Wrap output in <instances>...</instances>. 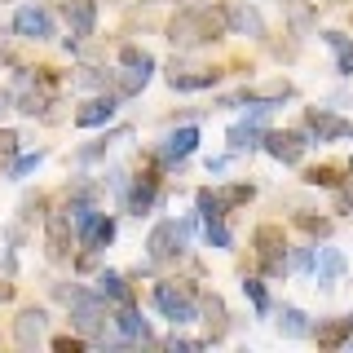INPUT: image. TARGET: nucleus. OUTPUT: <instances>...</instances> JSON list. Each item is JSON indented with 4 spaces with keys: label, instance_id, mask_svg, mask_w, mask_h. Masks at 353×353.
<instances>
[{
    "label": "nucleus",
    "instance_id": "nucleus-29",
    "mask_svg": "<svg viewBox=\"0 0 353 353\" xmlns=\"http://www.w3.org/2000/svg\"><path fill=\"white\" fill-rule=\"evenodd\" d=\"M44 163V150H36V154H18V159H9V176H27V172H36Z\"/></svg>",
    "mask_w": 353,
    "mask_h": 353
},
{
    "label": "nucleus",
    "instance_id": "nucleus-21",
    "mask_svg": "<svg viewBox=\"0 0 353 353\" xmlns=\"http://www.w3.org/2000/svg\"><path fill=\"white\" fill-rule=\"evenodd\" d=\"M216 80H221V71H199V75H181V71H176V66L168 71V84H172V88H181V93H194V88H212Z\"/></svg>",
    "mask_w": 353,
    "mask_h": 353
},
{
    "label": "nucleus",
    "instance_id": "nucleus-40",
    "mask_svg": "<svg viewBox=\"0 0 353 353\" xmlns=\"http://www.w3.org/2000/svg\"><path fill=\"white\" fill-rule=\"evenodd\" d=\"M292 265H296V270H314V252H296V256H292Z\"/></svg>",
    "mask_w": 353,
    "mask_h": 353
},
{
    "label": "nucleus",
    "instance_id": "nucleus-10",
    "mask_svg": "<svg viewBox=\"0 0 353 353\" xmlns=\"http://www.w3.org/2000/svg\"><path fill=\"white\" fill-rule=\"evenodd\" d=\"M44 331H49V314H44V309H22L14 318V340L22 349H36L44 340Z\"/></svg>",
    "mask_w": 353,
    "mask_h": 353
},
{
    "label": "nucleus",
    "instance_id": "nucleus-18",
    "mask_svg": "<svg viewBox=\"0 0 353 353\" xmlns=\"http://www.w3.org/2000/svg\"><path fill=\"white\" fill-rule=\"evenodd\" d=\"M230 150H234V154H243V150H261V141H265V132H261V124H252V119H248V124H234V128H230Z\"/></svg>",
    "mask_w": 353,
    "mask_h": 353
},
{
    "label": "nucleus",
    "instance_id": "nucleus-13",
    "mask_svg": "<svg viewBox=\"0 0 353 353\" xmlns=\"http://www.w3.org/2000/svg\"><path fill=\"white\" fill-rule=\"evenodd\" d=\"M115 102H119L115 93H106V97H93V102H84L80 110H75V124H80V128H102L106 119L115 115Z\"/></svg>",
    "mask_w": 353,
    "mask_h": 353
},
{
    "label": "nucleus",
    "instance_id": "nucleus-32",
    "mask_svg": "<svg viewBox=\"0 0 353 353\" xmlns=\"http://www.w3.org/2000/svg\"><path fill=\"white\" fill-rule=\"evenodd\" d=\"M296 221H301V230H309V234H318V239L331 234V221H327V216H309V212H301Z\"/></svg>",
    "mask_w": 353,
    "mask_h": 353
},
{
    "label": "nucleus",
    "instance_id": "nucleus-11",
    "mask_svg": "<svg viewBox=\"0 0 353 353\" xmlns=\"http://www.w3.org/2000/svg\"><path fill=\"white\" fill-rule=\"evenodd\" d=\"M66 27H71V40H84V36H93V27H97V5L93 0H66Z\"/></svg>",
    "mask_w": 353,
    "mask_h": 353
},
{
    "label": "nucleus",
    "instance_id": "nucleus-17",
    "mask_svg": "<svg viewBox=\"0 0 353 353\" xmlns=\"http://www.w3.org/2000/svg\"><path fill=\"white\" fill-rule=\"evenodd\" d=\"M154 194H159V181L154 176H137V185L128 190V212L132 216H146L154 208Z\"/></svg>",
    "mask_w": 353,
    "mask_h": 353
},
{
    "label": "nucleus",
    "instance_id": "nucleus-8",
    "mask_svg": "<svg viewBox=\"0 0 353 353\" xmlns=\"http://www.w3.org/2000/svg\"><path fill=\"white\" fill-rule=\"evenodd\" d=\"M14 36H22V40H49L53 36V14L40 9V5L18 9V14H14Z\"/></svg>",
    "mask_w": 353,
    "mask_h": 353
},
{
    "label": "nucleus",
    "instance_id": "nucleus-12",
    "mask_svg": "<svg viewBox=\"0 0 353 353\" xmlns=\"http://www.w3.org/2000/svg\"><path fill=\"white\" fill-rule=\"evenodd\" d=\"M49 256L53 261L71 256V212H49Z\"/></svg>",
    "mask_w": 353,
    "mask_h": 353
},
{
    "label": "nucleus",
    "instance_id": "nucleus-5",
    "mask_svg": "<svg viewBox=\"0 0 353 353\" xmlns=\"http://www.w3.org/2000/svg\"><path fill=\"white\" fill-rule=\"evenodd\" d=\"M256 252H261L265 274H270V279H283L287 274V243H283L279 225H261L256 230Z\"/></svg>",
    "mask_w": 353,
    "mask_h": 353
},
{
    "label": "nucleus",
    "instance_id": "nucleus-7",
    "mask_svg": "<svg viewBox=\"0 0 353 353\" xmlns=\"http://www.w3.org/2000/svg\"><path fill=\"white\" fill-rule=\"evenodd\" d=\"M305 132H296V128H283V132H265V141H261V150H270L279 163H301V154H305Z\"/></svg>",
    "mask_w": 353,
    "mask_h": 353
},
{
    "label": "nucleus",
    "instance_id": "nucleus-23",
    "mask_svg": "<svg viewBox=\"0 0 353 353\" xmlns=\"http://www.w3.org/2000/svg\"><path fill=\"white\" fill-rule=\"evenodd\" d=\"M323 40L336 49V71H340V75H353V40L340 36V31H327Z\"/></svg>",
    "mask_w": 353,
    "mask_h": 353
},
{
    "label": "nucleus",
    "instance_id": "nucleus-2",
    "mask_svg": "<svg viewBox=\"0 0 353 353\" xmlns=\"http://www.w3.org/2000/svg\"><path fill=\"white\" fill-rule=\"evenodd\" d=\"M71 323L84 340H106V296L102 292H71Z\"/></svg>",
    "mask_w": 353,
    "mask_h": 353
},
{
    "label": "nucleus",
    "instance_id": "nucleus-36",
    "mask_svg": "<svg viewBox=\"0 0 353 353\" xmlns=\"http://www.w3.org/2000/svg\"><path fill=\"white\" fill-rule=\"evenodd\" d=\"M53 349H58V353H80L84 349V336H58V340H53Z\"/></svg>",
    "mask_w": 353,
    "mask_h": 353
},
{
    "label": "nucleus",
    "instance_id": "nucleus-27",
    "mask_svg": "<svg viewBox=\"0 0 353 353\" xmlns=\"http://www.w3.org/2000/svg\"><path fill=\"white\" fill-rule=\"evenodd\" d=\"M203 239L212 243V248H221V252L234 248V234H230V230L221 225V216H208V221H203Z\"/></svg>",
    "mask_w": 353,
    "mask_h": 353
},
{
    "label": "nucleus",
    "instance_id": "nucleus-28",
    "mask_svg": "<svg viewBox=\"0 0 353 353\" xmlns=\"http://www.w3.org/2000/svg\"><path fill=\"white\" fill-rule=\"evenodd\" d=\"M119 62H124V66H132V71H154V58H150V53L146 49H137V44H124V49H119Z\"/></svg>",
    "mask_w": 353,
    "mask_h": 353
},
{
    "label": "nucleus",
    "instance_id": "nucleus-30",
    "mask_svg": "<svg viewBox=\"0 0 353 353\" xmlns=\"http://www.w3.org/2000/svg\"><path fill=\"white\" fill-rule=\"evenodd\" d=\"M243 292H248V301L256 305V314H270V296H265L261 279H243Z\"/></svg>",
    "mask_w": 353,
    "mask_h": 353
},
{
    "label": "nucleus",
    "instance_id": "nucleus-22",
    "mask_svg": "<svg viewBox=\"0 0 353 353\" xmlns=\"http://www.w3.org/2000/svg\"><path fill=\"white\" fill-rule=\"evenodd\" d=\"M279 331H283V336H292V340H305V336H309V318H305V309L287 305L283 314H279Z\"/></svg>",
    "mask_w": 353,
    "mask_h": 353
},
{
    "label": "nucleus",
    "instance_id": "nucleus-41",
    "mask_svg": "<svg viewBox=\"0 0 353 353\" xmlns=\"http://www.w3.org/2000/svg\"><path fill=\"white\" fill-rule=\"evenodd\" d=\"M0 301H14V283H0Z\"/></svg>",
    "mask_w": 353,
    "mask_h": 353
},
{
    "label": "nucleus",
    "instance_id": "nucleus-33",
    "mask_svg": "<svg viewBox=\"0 0 353 353\" xmlns=\"http://www.w3.org/2000/svg\"><path fill=\"white\" fill-rule=\"evenodd\" d=\"M18 146H22V137L18 132H9V128H0V163H9L18 154Z\"/></svg>",
    "mask_w": 353,
    "mask_h": 353
},
{
    "label": "nucleus",
    "instance_id": "nucleus-4",
    "mask_svg": "<svg viewBox=\"0 0 353 353\" xmlns=\"http://www.w3.org/2000/svg\"><path fill=\"white\" fill-rule=\"evenodd\" d=\"M154 305H159V314L168 318L172 327H185V323H194V318H199L190 292H185V287H172V283H159V287H154Z\"/></svg>",
    "mask_w": 353,
    "mask_h": 353
},
{
    "label": "nucleus",
    "instance_id": "nucleus-37",
    "mask_svg": "<svg viewBox=\"0 0 353 353\" xmlns=\"http://www.w3.org/2000/svg\"><path fill=\"white\" fill-rule=\"evenodd\" d=\"M225 194H230V203L239 208V203H252V194H256V190H252V185H230Z\"/></svg>",
    "mask_w": 353,
    "mask_h": 353
},
{
    "label": "nucleus",
    "instance_id": "nucleus-20",
    "mask_svg": "<svg viewBox=\"0 0 353 353\" xmlns=\"http://www.w3.org/2000/svg\"><path fill=\"white\" fill-rule=\"evenodd\" d=\"M194 203H199V216H203V221H208V216H225L230 208H234L225 190H199V194H194Z\"/></svg>",
    "mask_w": 353,
    "mask_h": 353
},
{
    "label": "nucleus",
    "instance_id": "nucleus-39",
    "mask_svg": "<svg viewBox=\"0 0 353 353\" xmlns=\"http://www.w3.org/2000/svg\"><path fill=\"white\" fill-rule=\"evenodd\" d=\"M336 208H340V212H353V185H345V190L336 194Z\"/></svg>",
    "mask_w": 353,
    "mask_h": 353
},
{
    "label": "nucleus",
    "instance_id": "nucleus-34",
    "mask_svg": "<svg viewBox=\"0 0 353 353\" xmlns=\"http://www.w3.org/2000/svg\"><path fill=\"white\" fill-rule=\"evenodd\" d=\"M305 181H309V185H336L340 176H336V168H327V163H323V168H309Z\"/></svg>",
    "mask_w": 353,
    "mask_h": 353
},
{
    "label": "nucleus",
    "instance_id": "nucleus-19",
    "mask_svg": "<svg viewBox=\"0 0 353 353\" xmlns=\"http://www.w3.org/2000/svg\"><path fill=\"white\" fill-rule=\"evenodd\" d=\"M115 327L124 331L128 340H150V323H146V318H141L132 305H119V314H115Z\"/></svg>",
    "mask_w": 353,
    "mask_h": 353
},
{
    "label": "nucleus",
    "instance_id": "nucleus-24",
    "mask_svg": "<svg viewBox=\"0 0 353 353\" xmlns=\"http://www.w3.org/2000/svg\"><path fill=\"white\" fill-rule=\"evenodd\" d=\"M97 292H102L106 301H115V305H132V292H128V283L119 279V274H102V279H97Z\"/></svg>",
    "mask_w": 353,
    "mask_h": 353
},
{
    "label": "nucleus",
    "instance_id": "nucleus-31",
    "mask_svg": "<svg viewBox=\"0 0 353 353\" xmlns=\"http://www.w3.org/2000/svg\"><path fill=\"white\" fill-rule=\"evenodd\" d=\"M203 309H208V327H212V340L225 331V305H221V296H212V301H203Z\"/></svg>",
    "mask_w": 353,
    "mask_h": 353
},
{
    "label": "nucleus",
    "instance_id": "nucleus-38",
    "mask_svg": "<svg viewBox=\"0 0 353 353\" xmlns=\"http://www.w3.org/2000/svg\"><path fill=\"white\" fill-rule=\"evenodd\" d=\"M168 349H203V340H185V336H168Z\"/></svg>",
    "mask_w": 353,
    "mask_h": 353
},
{
    "label": "nucleus",
    "instance_id": "nucleus-26",
    "mask_svg": "<svg viewBox=\"0 0 353 353\" xmlns=\"http://www.w3.org/2000/svg\"><path fill=\"white\" fill-rule=\"evenodd\" d=\"M146 80H150V75H146V71H132V66H128V71H119V75H115V97L141 93V88H146Z\"/></svg>",
    "mask_w": 353,
    "mask_h": 353
},
{
    "label": "nucleus",
    "instance_id": "nucleus-25",
    "mask_svg": "<svg viewBox=\"0 0 353 353\" xmlns=\"http://www.w3.org/2000/svg\"><path fill=\"white\" fill-rule=\"evenodd\" d=\"M110 239H115V221H110V216H97V225L88 230V239L80 243V248H88V252H102Z\"/></svg>",
    "mask_w": 353,
    "mask_h": 353
},
{
    "label": "nucleus",
    "instance_id": "nucleus-16",
    "mask_svg": "<svg viewBox=\"0 0 353 353\" xmlns=\"http://www.w3.org/2000/svg\"><path fill=\"white\" fill-rule=\"evenodd\" d=\"M345 340H353V314H340V318H331V323L318 327V345L323 349H340Z\"/></svg>",
    "mask_w": 353,
    "mask_h": 353
},
{
    "label": "nucleus",
    "instance_id": "nucleus-9",
    "mask_svg": "<svg viewBox=\"0 0 353 353\" xmlns=\"http://www.w3.org/2000/svg\"><path fill=\"white\" fill-rule=\"evenodd\" d=\"M305 128L314 132L318 141H345V137H353V124L349 119H336L331 110H305Z\"/></svg>",
    "mask_w": 353,
    "mask_h": 353
},
{
    "label": "nucleus",
    "instance_id": "nucleus-15",
    "mask_svg": "<svg viewBox=\"0 0 353 353\" xmlns=\"http://www.w3.org/2000/svg\"><path fill=\"white\" fill-rule=\"evenodd\" d=\"M194 146H199V128H176V132H168V137H163L159 154L172 163V159H185V154H194Z\"/></svg>",
    "mask_w": 353,
    "mask_h": 353
},
{
    "label": "nucleus",
    "instance_id": "nucleus-1",
    "mask_svg": "<svg viewBox=\"0 0 353 353\" xmlns=\"http://www.w3.org/2000/svg\"><path fill=\"white\" fill-rule=\"evenodd\" d=\"M221 31H225V18H221V9H181V14L168 22V40L176 44V49L212 44V40H221Z\"/></svg>",
    "mask_w": 353,
    "mask_h": 353
},
{
    "label": "nucleus",
    "instance_id": "nucleus-6",
    "mask_svg": "<svg viewBox=\"0 0 353 353\" xmlns=\"http://www.w3.org/2000/svg\"><path fill=\"white\" fill-rule=\"evenodd\" d=\"M221 18H225V27L234 31V36H252V40L265 36V18L252 5H243V0H225V5H221Z\"/></svg>",
    "mask_w": 353,
    "mask_h": 353
},
{
    "label": "nucleus",
    "instance_id": "nucleus-35",
    "mask_svg": "<svg viewBox=\"0 0 353 353\" xmlns=\"http://www.w3.org/2000/svg\"><path fill=\"white\" fill-rule=\"evenodd\" d=\"M80 84H84V88H102V84H110V71L102 75V71H93V66H88V71L80 75Z\"/></svg>",
    "mask_w": 353,
    "mask_h": 353
},
{
    "label": "nucleus",
    "instance_id": "nucleus-3",
    "mask_svg": "<svg viewBox=\"0 0 353 353\" xmlns=\"http://www.w3.org/2000/svg\"><path fill=\"white\" fill-rule=\"evenodd\" d=\"M185 239H190V225H176V221H159V225L150 230V239H146V252H150V261H176L185 252Z\"/></svg>",
    "mask_w": 353,
    "mask_h": 353
},
{
    "label": "nucleus",
    "instance_id": "nucleus-14",
    "mask_svg": "<svg viewBox=\"0 0 353 353\" xmlns=\"http://www.w3.org/2000/svg\"><path fill=\"white\" fill-rule=\"evenodd\" d=\"M340 274H345V256L336 248H318V261H314V279L323 287H336Z\"/></svg>",
    "mask_w": 353,
    "mask_h": 353
}]
</instances>
